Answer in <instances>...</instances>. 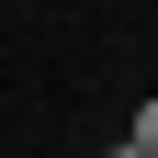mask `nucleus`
I'll list each match as a JSON object with an SVG mask.
<instances>
[{
	"label": "nucleus",
	"instance_id": "1",
	"mask_svg": "<svg viewBox=\"0 0 158 158\" xmlns=\"http://www.w3.org/2000/svg\"><path fill=\"white\" fill-rule=\"evenodd\" d=\"M124 147H158V102H135V124H124Z\"/></svg>",
	"mask_w": 158,
	"mask_h": 158
},
{
	"label": "nucleus",
	"instance_id": "2",
	"mask_svg": "<svg viewBox=\"0 0 158 158\" xmlns=\"http://www.w3.org/2000/svg\"><path fill=\"white\" fill-rule=\"evenodd\" d=\"M113 158H158V147H113Z\"/></svg>",
	"mask_w": 158,
	"mask_h": 158
}]
</instances>
